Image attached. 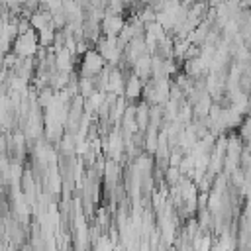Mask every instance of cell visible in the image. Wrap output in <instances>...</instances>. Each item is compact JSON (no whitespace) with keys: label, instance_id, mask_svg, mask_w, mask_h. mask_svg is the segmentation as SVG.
I'll use <instances>...</instances> for the list:
<instances>
[{"label":"cell","instance_id":"1","mask_svg":"<svg viewBox=\"0 0 251 251\" xmlns=\"http://www.w3.org/2000/svg\"><path fill=\"white\" fill-rule=\"evenodd\" d=\"M37 43H39V37L33 29H27L25 33H20L14 43H12V53L18 55L20 59H31V55L35 53L37 49Z\"/></svg>","mask_w":251,"mask_h":251},{"label":"cell","instance_id":"2","mask_svg":"<svg viewBox=\"0 0 251 251\" xmlns=\"http://www.w3.org/2000/svg\"><path fill=\"white\" fill-rule=\"evenodd\" d=\"M122 25H124L122 18H118V16H114V14H110V16L104 18V29H106L108 33H112V35H114Z\"/></svg>","mask_w":251,"mask_h":251}]
</instances>
